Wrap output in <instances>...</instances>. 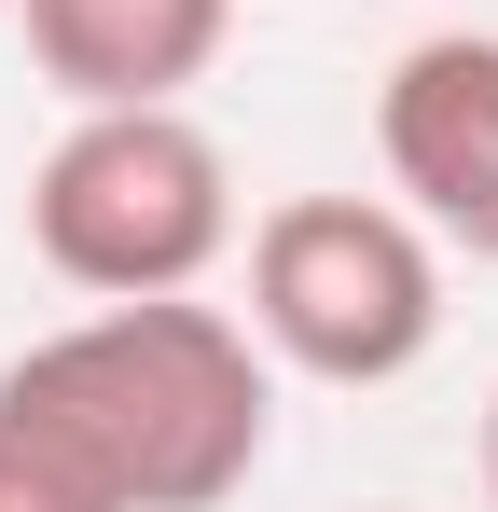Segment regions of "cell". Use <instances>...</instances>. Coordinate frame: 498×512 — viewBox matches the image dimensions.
Here are the masks:
<instances>
[{
    "mask_svg": "<svg viewBox=\"0 0 498 512\" xmlns=\"http://www.w3.org/2000/svg\"><path fill=\"white\" fill-rule=\"evenodd\" d=\"M14 388L111 471L125 512H222L277 443L263 333L194 305V291H139V305H97L70 333H42L14 360Z\"/></svg>",
    "mask_w": 498,
    "mask_h": 512,
    "instance_id": "cell-1",
    "label": "cell"
},
{
    "mask_svg": "<svg viewBox=\"0 0 498 512\" xmlns=\"http://www.w3.org/2000/svg\"><path fill=\"white\" fill-rule=\"evenodd\" d=\"M28 250L56 263L97 305H139V291H194L208 263L236 250V167L222 139L139 97V111H70V139L28 167Z\"/></svg>",
    "mask_w": 498,
    "mask_h": 512,
    "instance_id": "cell-2",
    "label": "cell"
},
{
    "mask_svg": "<svg viewBox=\"0 0 498 512\" xmlns=\"http://www.w3.org/2000/svg\"><path fill=\"white\" fill-rule=\"evenodd\" d=\"M249 333L319 388H402L443 346V236L402 194H277L249 222Z\"/></svg>",
    "mask_w": 498,
    "mask_h": 512,
    "instance_id": "cell-3",
    "label": "cell"
},
{
    "mask_svg": "<svg viewBox=\"0 0 498 512\" xmlns=\"http://www.w3.org/2000/svg\"><path fill=\"white\" fill-rule=\"evenodd\" d=\"M374 153H388V194L443 250L498 263V28H429L388 56Z\"/></svg>",
    "mask_w": 498,
    "mask_h": 512,
    "instance_id": "cell-4",
    "label": "cell"
},
{
    "mask_svg": "<svg viewBox=\"0 0 498 512\" xmlns=\"http://www.w3.org/2000/svg\"><path fill=\"white\" fill-rule=\"evenodd\" d=\"M14 28H28V70L70 111H139V97L208 84L236 0H14Z\"/></svg>",
    "mask_w": 498,
    "mask_h": 512,
    "instance_id": "cell-5",
    "label": "cell"
},
{
    "mask_svg": "<svg viewBox=\"0 0 498 512\" xmlns=\"http://www.w3.org/2000/svg\"><path fill=\"white\" fill-rule=\"evenodd\" d=\"M0 512H125V499H111V471L42 416L14 374H0Z\"/></svg>",
    "mask_w": 498,
    "mask_h": 512,
    "instance_id": "cell-6",
    "label": "cell"
},
{
    "mask_svg": "<svg viewBox=\"0 0 498 512\" xmlns=\"http://www.w3.org/2000/svg\"><path fill=\"white\" fill-rule=\"evenodd\" d=\"M485 499H498V402H485Z\"/></svg>",
    "mask_w": 498,
    "mask_h": 512,
    "instance_id": "cell-7",
    "label": "cell"
},
{
    "mask_svg": "<svg viewBox=\"0 0 498 512\" xmlns=\"http://www.w3.org/2000/svg\"><path fill=\"white\" fill-rule=\"evenodd\" d=\"M0 14H14V0H0Z\"/></svg>",
    "mask_w": 498,
    "mask_h": 512,
    "instance_id": "cell-8",
    "label": "cell"
}]
</instances>
